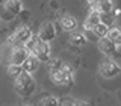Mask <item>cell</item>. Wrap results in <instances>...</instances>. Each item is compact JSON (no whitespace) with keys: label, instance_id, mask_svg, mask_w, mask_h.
I'll list each match as a JSON object with an SVG mask.
<instances>
[{"label":"cell","instance_id":"1","mask_svg":"<svg viewBox=\"0 0 121 106\" xmlns=\"http://www.w3.org/2000/svg\"><path fill=\"white\" fill-rule=\"evenodd\" d=\"M14 89L21 97L32 96V93L35 91V80H33L32 74L27 73L26 70H21L14 77Z\"/></svg>","mask_w":121,"mask_h":106},{"label":"cell","instance_id":"24","mask_svg":"<svg viewBox=\"0 0 121 106\" xmlns=\"http://www.w3.org/2000/svg\"><path fill=\"white\" fill-rule=\"evenodd\" d=\"M86 2H88L89 6H94V5H97V3H98V0H86Z\"/></svg>","mask_w":121,"mask_h":106},{"label":"cell","instance_id":"5","mask_svg":"<svg viewBox=\"0 0 121 106\" xmlns=\"http://www.w3.org/2000/svg\"><path fill=\"white\" fill-rule=\"evenodd\" d=\"M30 36H32V30L27 26H20L12 35L8 38V41H11L12 44H26Z\"/></svg>","mask_w":121,"mask_h":106},{"label":"cell","instance_id":"10","mask_svg":"<svg viewBox=\"0 0 121 106\" xmlns=\"http://www.w3.org/2000/svg\"><path fill=\"white\" fill-rule=\"evenodd\" d=\"M98 49L108 56H112L113 53L117 52V45L109 40L108 36H103V38H98Z\"/></svg>","mask_w":121,"mask_h":106},{"label":"cell","instance_id":"23","mask_svg":"<svg viewBox=\"0 0 121 106\" xmlns=\"http://www.w3.org/2000/svg\"><path fill=\"white\" fill-rule=\"evenodd\" d=\"M60 70H62L65 74H68V76H73V71H74V70H73V67H71L70 64H65V62L60 65Z\"/></svg>","mask_w":121,"mask_h":106},{"label":"cell","instance_id":"6","mask_svg":"<svg viewBox=\"0 0 121 106\" xmlns=\"http://www.w3.org/2000/svg\"><path fill=\"white\" fill-rule=\"evenodd\" d=\"M56 36V27L52 21H44L43 24L39 26V30H38V38L39 40L45 41V43H50V41L55 40Z\"/></svg>","mask_w":121,"mask_h":106},{"label":"cell","instance_id":"9","mask_svg":"<svg viewBox=\"0 0 121 106\" xmlns=\"http://www.w3.org/2000/svg\"><path fill=\"white\" fill-rule=\"evenodd\" d=\"M59 24H60V27L64 30H67V32H73V30L77 29V20H76L74 17H71V15H68V14L60 15Z\"/></svg>","mask_w":121,"mask_h":106},{"label":"cell","instance_id":"18","mask_svg":"<svg viewBox=\"0 0 121 106\" xmlns=\"http://www.w3.org/2000/svg\"><path fill=\"white\" fill-rule=\"evenodd\" d=\"M113 20H115V17L112 12H100V23L106 24L108 27H111L113 24Z\"/></svg>","mask_w":121,"mask_h":106},{"label":"cell","instance_id":"11","mask_svg":"<svg viewBox=\"0 0 121 106\" xmlns=\"http://www.w3.org/2000/svg\"><path fill=\"white\" fill-rule=\"evenodd\" d=\"M12 49H14V44L11 43V41H6V43H3L0 45V64H3L5 67L9 64Z\"/></svg>","mask_w":121,"mask_h":106},{"label":"cell","instance_id":"22","mask_svg":"<svg viewBox=\"0 0 121 106\" xmlns=\"http://www.w3.org/2000/svg\"><path fill=\"white\" fill-rule=\"evenodd\" d=\"M0 15H2L3 20H11V18H14V17H15V15H12V14L8 12V11H6L2 5H0Z\"/></svg>","mask_w":121,"mask_h":106},{"label":"cell","instance_id":"21","mask_svg":"<svg viewBox=\"0 0 121 106\" xmlns=\"http://www.w3.org/2000/svg\"><path fill=\"white\" fill-rule=\"evenodd\" d=\"M62 64L64 62L60 59H53V61H50V65H48V68H50V70H59Z\"/></svg>","mask_w":121,"mask_h":106},{"label":"cell","instance_id":"17","mask_svg":"<svg viewBox=\"0 0 121 106\" xmlns=\"http://www.w3.org/2000/svg\"><path fill=\"white\" fill-rule=\"evenodd\" d=\"M92 33L97 36V40L98 38H103V36H106L108 35V30H109V27L106 24H103V23H97V24H94L92 26Z\"/></svg>","mask_w":121,"mask_h":106},{"label":"cell","instance_id":"2","mask_svg":"<svg viewBox=\"0 0 121 106\" xmlns=\"http://www.w3.org/2000/svg\"><path fill=\"white\" fill-rule=\"evenodd\" d=\"M24 45L29 50V53L35 55L41 62L50 61V43H45V41L39 40L38 35H32Z\"/></svg>","mask_w":121,"mask_h":106},{"label":"cell","instance_id":"16","mask_svg":"<svg viewBox=\"0 0 121 106\" xmlns=\"http://www.w3.org/2000/svg\"><path fill=\"white\" fill-rule=\"evenodd\" d=\"M106 36H108L109 40L117 45V47L121 45V29L120 27H109L108 35H106Z\"/></svg>","mask_w":121,"mask_h":106},{"label":"cell","instance_id":"7","mask_svg":"<svg viewBox=\"0 0 121 106\" xmlns=\"http://www.w3.org/2000/svg\"><path fill=\"white\" fill-rule=\"evenodd\" d=\"M50 77L58 85H73V76L65 74L60 68L59 70H50Z\"/></svg>","mask_w":121,"mask_h":106},{"label":"cell","instance_id":"19","mask_svg":"<svg viewBox=\"0 0 121 106\" xmlns=\"http://www.w3.org/2000/svg\"><path fill=\"white\" fill-rule=\"evenodd\" d=\"M21 70H23L21 65H14V64H8L6 65V74L9 76V77H12V79L20 73Z\"/></svg>","mask_w":121,"mask_h":106},{"label":"cell","instance_id":"8","mask_svg":"<svg viewBox=\"0 0 121 106\" xmlns=\"http://www.w3.org/2000/svg\"><path fill=\"white\" fill-rule=\"evenodd\" d=\"M39 64H41V61L36 58L35 55H32V53H29V56L26 58V61L21 64V68L23 70H26L27 73H30V74H33L35 71L39 68Z\"/></svg>","mask_w":121,"mask_h":106},{"label":"cell","instance_id":"13","mask_svg":"<svg viewBox=\"0 0 121 106\" xmlns=\"http://www.w3.org/2000/svg\"><path fill=\"white\" fill-rule=\"evenodd\" d=\"M97 23H100V12L95 11V9H91L89 14H88V17H86V20H85V23H83V29H85V30H91L92 26L97 24Z\"/></svg>","mask_w":121,"mask_h":106},{"label":"cell","instance_id":"14","mask_svg":"<svg viewBox=\"0 0 121 106\" xmlns=\"http://www.w3.org/2000/svg\"><path fill=\"white\" fill-rule=\"evenodd\" d=\"M86 35L83 32H76V30H73L70 35V43L74 45V47H80V45H83L86 43Z\"/></svg>","mask_w":121,"mask_h":106},{"label":"cell","instance_id":"12","mask_svg":"<svg viewBox=\"0 0 121 106\" xmlns=\"http://www.w3.org/2000/svg\"><path fill=\"white\" fill-rule=\"evenodd\" d=\"M2 6L12 15H18L23 12V5H21L20 0H3Z\"/></svg>","mask_w":121,"mask_h":106},{"label":"cell","instance_id":"15","mask_svg":"<svg viewBox=\"0 0 121 106\" xmlns=\"http://www.w3.org/2000/svg\"><path fill=\"white\" fill-rule=\"evenodd\" d=\"M91 9H95L98 12H112L113 2L112 0H98V3L94 5V6H91Z\"/></svg>","mask_w":121,"mask_h":106},{"label":"cell","instance_id":"3","mask_svg":"<svg viewBox=\"0 0 121 106\" xmlns=\"http://www.w3.org/2000/svg\"><path fill=\"white\" fill-rule=\"evenodd\" d=\"M98 71H100V74L103 76V77H108V79H111V77H115V76H118L120 74V67L117 65V62H113L112 59H103L100 62V65H98Z\"/></svg>","mask_w":121,"mask_h":106},{"label":"cell","instance_id":"4","mask_svg":"<svg viewBox=\"0 0 121 106\" xmlns=\"http://www.w3.org/2000/svg\"><path fill=\"white\" fill-rule=\"evenodd\" d=\"M27 56H29V50L26 49L24 44H14L9 64H14V65H21V64L26 61Z\"/></svg>","mask_w":121,"mask_h":106},{"label":"cell","instance_id":"20","mask_svg":"<svg viewBox=\"0 0 121 106\" xmlns=\"http://www.w3.org/2000/svg\"><path fill=\"white\" fill-rule=\"evenodd\" d=\"M39 105H59V98H56L55 96H50V94H47V97H44L43 100L39 102Z\"/></svg>","mask_w":121,"mask_h":106}]
</instances>
